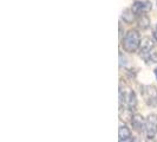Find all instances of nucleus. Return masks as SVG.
Wrapping results in <instances>:
<instances>
[{"label": "nucleus", "mask_w": 157, "mask_h": 142, "mask_svg": "<svg viewBox=\"0 0 157 142\" xmlns=\"http://www.w3.org/2000/svg\"><path fill=\"white\" fill-rule=\"evenodd\" d=\"M141 34L137 30H129L124 34V37L121 40V45L123 47V50L128 53H135L138 51L140 45H141Z\"/></svg>", "instance_id": "nucleus-1"}, {"label": "nucleus", "mask_w": 157, "mask_h": 142, "mask_svg": "<svg viewBox=\"0 0 157 142\" xmlns=\"http://www.w3.org/2000/svg\"><path fill=\"white\" fill-rule=\"evenodd\" d=\"M118 136H119V142H128L130 141L131 137V132L128 128L124 122H119V128H118Z\"/></svg>", "instance_id": "nucleus-7"}, {"label": "nucleus", "mask_w": 157, "mask_h": 142, "mask_svg": "<svg viewBox=\"0 0 157 142\" xmlns=\"http://www.w3.org/2000/svg\"><path fill=\"white\" fill-rule=\"evenodd\" d=\"M141 94L148 105H155L157 102V90L151 85H143L141 88Z\"/></svg>", "instance_id": "nucleus-3"}, {"label": "nucleus", "mask_w": 157, "mask_h": 142, "mask_svg": "<svg viewBox=\"0 0 157 142\" xmlns=\"http://www.w3.org/2000/svg\"><path fill=\"white\" fill-rule=\"evenodd\" d=\"M136 23H137V27L138 30H142V31H145L150 27V19L147 14H142V16L137 17L136 19Z\"/></svg>", "instance_id": "nucleus-8"}, {"label": "nucleus", "mask_w": 157, "mask_h": 142, "mask_svg": "<svg viewBox=\"0 0 157 142\" xmlns=\"http://www.w3.org/2000/svg\"><path fill=\"white\" fill-rule=\"evenodd\" d=\"M151 2L150 1H147V0H136L132 6H131V10L135 13L136 17H140L142 14H147V12L151 10Z\"/></svg>", "instance_id": "nucleus-5"}, {"label": "nucleus", "mask_w": 157, "mask_h": 142, "mask_svg": "<svg viewBox=\"0 0 157 142\" xmlns=\"http://www.w3.org/2000/svg\"><path fill=\"white\" fill-rule=\"evenodd\" d=\"M145 134L149 140H152L157 134V115L154 112L145 118Z\"/></svg>", "instance_id": "nucleus-2"}, {"label": "nucleus", "mask_w": 157, "mask_h": 142, "mask_svg": "<svg viewBox=\"0 0 157 142\" xmlns=\"http://www.w3.org/2000/svg\"><path fill=\"white\" fill-rule=\"evenodd\" d=\"M130 118H131V120H130L131 126H132V128H134L136 132L141 133L143 130H145V118L143 117L141 114L136 112V114H134Z\"/></svg>", "instance_id": "nucleus-6"}, {"label": "nucleus", "mask_w": 157, "mask_h": 142, "mask_svg": "<svg viewBox=\"0 0 157 142\" xmlns=\"http://www.w3.org/2000/svg\"><path fill=\"white\" fill-rule=\"evenodd\" d=\"M152 38L157 41V25H156V27H155V30H154V33H152Z\"/></svg>", "instance_id": "nucleus-11"}, {"label": "nucleus", "mask_w": 157, "mask_h": 142, "mask_svg": "<svg viewBox=\"0 0 157 142\" xmlns=\"http://www.w3.org/2000/svg\"><path fill=\"white\" fill-rule=\"evenodd\" d=\"M122 19L123 22L126 24H131L132 22H135L137 19V17L135 16V13L132 12L131 8H125L123 12H122Z\"/></svg>", "instance_id": "nucleus-9"}, {"label": "nucleus", "mask_w": 157, "mask_h": 142, "mask_svg": "<svg viewBox=\"0 0 157 142\" xmlns=\"http://www.w3.org/2000/svg\"><path fill=\"white\" fill-rule=\"evenodd\" d=\"M156 46V40L151 37H143L141 40V45L138 49V53L142 57H145V56L150 55L152 52V50Z\"/></svg>", "instance_id": "nucleus-4"}, {"label": "nucleus", "mask_w": 157, "mask_h": 142, "mask_svg": "<svg viewBox=\"0 0 157 142\" xmlns=\"http://www.w3.org/2000/svg\"><path fill=\"white\" fill-rule=\"evenodd\" d=\"M154 73H155V76H156V78H157V68L154 70Z\"/></svg>", "instance_id": "nucleus-12"}, {"label": "nucleus", "mask_w": 157, "mask_h": 142, "mask_svg": "<svg viewBox=\"0 0 157 142\" xmlns=\"http://www.w3.org/2000/svg\"><path fill=\"white\" fill-rule=\"evenodd\" d=\"M144 59H145V63L148 64H155V63H157V52H151L150 55H148V56H145L144 57Z\"/></svg>", "instance_id": "nucleus-10"}, {"label": "nucleus", "mask_w": 157, "mask_h": 142, "mask_svg": "<svg viewBox=\"0 0 157 142\" xmlns=\"http://www.w3.org/2000/svg\"><path fill=\"white\" fill-rule=\"evenodd\" d=\"M128 142H136V141H134V140H132V139H131V140H130V141H128Z\"/></svg>", "instance_id": "nucleus-13"}]
</instances>
